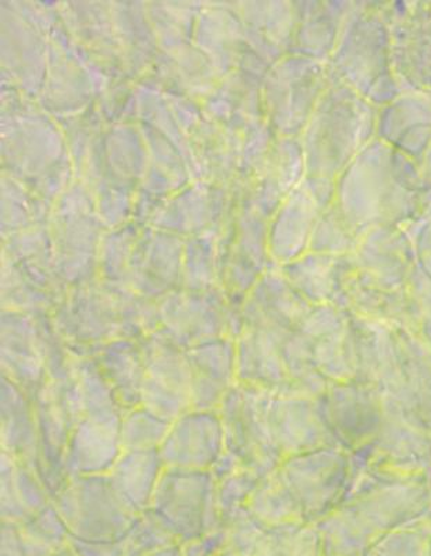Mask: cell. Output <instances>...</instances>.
Listing matches in <instances>:
<instances>
[{
	"instance_id": "1",
	"label": "cell",
	"mask_w": 431,
	"mask_h": 556,
	"mask_svg": "<svg viewBox=\"0 0 431 556\" xmlns=\"http://www.w3.org/2000/svg\"><path fill=\"white\" fill-rule=\"evenodd\" d=\"M431 513L430 484L365 480L348 486L343 504L317 521L325 556H364L381 535Z\"/></svg>"
},
{
	"instance_id": "2",
	"label": "cell",
	"mask_w": 431,
	"mask_h": 556,
	"mask_svg": "<svg viewBox=\"0 0 431 556\" xmlns=\"http://www.w3.org/2000/svg\"><path fill=\"white\" fill-rule=\"evenodd\" d=\"M365 480L431 484V430L388 399L378 435L351 452L350 485Z\"/></svg>"
},
{
	"instance_id": "3",
	"label": "cell",
	"mask_w": 431,
	"mask_h": 556,
	"mask_svg": "<svg viewBox=\"0 0 431 556\" xmlns=\"http://www.w3.org/2000/svg\"><path fill=\"white\" fill-rule=\"evenodd\" d=\"M52 503L71 538L91 543L122 540L140 516L117 493L109 475L73 476Z\"/></svg>"
},
{
	"instance_id": "4",
	"label": "cell",
	"mask_w": 431,
	"mask_h": 556,
	"mask_svg": "<svg viewBox=\"0 0 431 556\" xmlns=\"http://www.w3.org/2000/svg\"><path fill=\"white\" fill-rule=\"evenodd\" d=\"M274 392L236 382L219 406L225 430L226 451L236 456L242 468L259 478L275 473L282 456L277 451L269 425Z\"/></svg>"
},
{
	"instance_id": "5",
	"label": "cell",
	"mask_w": 431,
	"mask_h": 556,
	"mask_svg": "<svg viewBox=\"0 0 431 556\" xmlns=\"http://www.w3.org/2000/svg\"><path fill=\"white\" fill-rule=\"evenodd\" d=\"M150 510L177 543H191L212 533L220 528L215 476L211 470L166 468Z\"/></svg>"
},
{
	"instance_id": "6",
	"label": "cell",
	"mask_w": 431,
	"mask_h": 556,
	"mask_svg": "<svg viewBox=\"0 0 431 556\" xmlns=\"http://www.w3.org/2000/svg\"><path fill=\"white\" fill-rule=\"evenodd\" d=\"M31 400L38 427L39 478L53 501L67 483V445L83 415L74 367L66 375L48 379Z\"/></svg>"
},
{
	"instance_id": "7",
	"label": "cell",
	"mask_w": 431,
	"mask_h": 556,
	"mask_svg": "<svg viewBox=\"0 0 431 556\" xmlns=\"http://www.w3.org/2000/svg\"><path fill=\"white\" fill-rule=\"evenodd\" d=\"M280 478L299 504L302 519L316 525L333 514L345 498L351 476V452L326 446L282 459Z\"/></svg>"
},
{
	"instance_id": "8",
	"label": "cell",
	"mask_w": 431,
	"mask_h": 556,
	"mask_svg": "<svg viewBox=\"0 0 431 556\" xmlns=\"http://www.w3.org/2000/svg\"><path fill=\"white\" fill-rule=\"evenodd\" d=\"M156 302L157 330L182 350L220 339H237L242 330L241 312L226 305L213 291H190Z\"/></svg>"
},
{
	"instance_id": "9",
	"label": "cell",
	"mask_w": 431,
	"mask_h": 556,
	"mask_svg": "<svg viewBox=\"0 0 431 556\" xmlns=\"http://www.w3.org/2000/svg\"><path fill=\"white\" fill-rule=\"evenodd\" d=\"M145 365L142 406L167 421L191 409L187 351L155 331L140 340Z\"/></svg>"
},
{
	"instance_id": "10",
	"label": "cell",
	"mask_w": 431,
	"mask_h": 556,
	"mask_svg": "<svg viewBox=\"0 0 431 556\" xmlns=\"http://www.w3.org/2000/svg\"><path fill=\"white\" fill-rule=\"evenodd\" d=\"M319 400L337 444L345 451L368 445L383 426L385 396L375 386L358 380L331 382Z\"/></svg>"
},
{
	"instance_id": "11",
	"label": "cell",
	"mask_w": 431,
	"mask_h": 556,
	"mask_svg": "<svg viewBox=\"0 0 431 556\" xmlns=\"http://www.w3.org/2000/svg\"><path fill=\"white\" fill-rule=\"evenodd\" d=\"M4 311L2 316V376L33 399L48 381L47 317Z\"/></svg>"
},
{
	"instance_id": "12",
	"label": "cell",
	"mask_w": 431,
	"mask_h": 556,
	"mask_svg": "<svg viewBox=\"0 0 431 556\" xmlns=\"http://www.w3.org/2000/svg\"><path fill=\"white\" fill-rule=\"evenodd\" d=\"M312 361L330 382L355 380L356 345L353 316L337 305L312 307L299 329Z\"/></svg>"
},
{
	"instance_id": "13",
	"label": "cell",
	"mask_w": 431,
	"mask_h": 556,
	"mask_svg": "<svg viewBox=\"0 0 431 556\" xmlns=\"http://www.w3.org/2000/svg\"><path fill=\"white\" fill-rule=\"evenodd\" d=\"M269 425L282 458L326 446H339L325 419L319 396L299 392L274 394Z\"/></svg>"
},
{
	"instance_id": "14",
	"label": "cell",
	"mask_w": 431,
	"mask_h": 556,
	"mask_svg": "<svg viewBox=\"0 0 431 556\" xmlns=\"http://www.w3.org/2000/svg\"><path fill=\"white\" fill-rule=\"evenodd\" d=\"M353 316V315H351ZM356 345L355 380L375 386L400 405L404 396L403 351L398 331L383 323L353 316Z\"/></svg>"
},
{
	"instance_id": "15",
	"label": "cell",
	"mask_w": 431,
	"mask_h": 556,
	"mask_svg": "<svg viewBox=\"0 0 431 556\" xmlns=\"http://www.w3.org/2000/svg\"><path fill=\"white\" fill-rule=\"evenodd\" d=\"M226 451L219 410L190 409L172 421L161 456L166 468L211 470Z\"/></svg>"
},
{
	"instance_id": "16",
	"label": "cell",
	"mask_w": 431,
	"mask_h": 556,
	"mask_svg": "<svg viewBox=\"0 0 431 556\" xmlns=\"http://www.w3.org/2000/svg\"><path fill=\"white\" fill-rule=\"evenodd\" d=\"M124 410L87 412L74 427L66 451V471L73 476L107 475L121 458Z\"/></svg>"
},
{
	"instance_id": "17",
	"label": "cell",
	"mask_w": 431,
	"mask_h": 556,
	"mask_svg": "<svg viewBox=\"0 0 431 556\" xmlns=\"http://www.w3.org/2000/svg\"><path fill=\"white\" fill-rule=\"evenodd\" d=\"M290 332L244 326L236 339L237 382L282 394L290 391L282 345Z\"/></svg>"
},
{
	"instance_id": "18",
	"label": "cell",
	"mask_w": 431,
	"mask_h": 556,
	"mask_svg": "<svg viewBox=\"0 0 431 556\" xmlns=\"http://www.w3.org/2000/svg\"><path fill=\"white\" fill-rule=\"evenodd\" d=\"M186 351L191 370V409H219L237 382L236 340H215Z\"/></svg>"
},
{
	"instance_id": "19",
	"label": "cell",
	"mask_w": 431,
	"mask_h": 556,
	"mask_svg": "<svg viewBox=\"0 0 431 556\" xmlns=\"http://www.w3.org/2000/svg\"><path fill=\"white\" fill-rule=\"evenodd\" d=\"M81 355L96 362L124 412L142 405L145 365L140 340H112Z\"/></svg>"
},
{
	"instance_id": "20",
	"label": "cell",
	"mask_w": 431,
	"mask_h": 556,
	"mask_svg": "<svg viewBox=\"0 0 431 556\" xmlns=\"http://www.w3.org/2000/svg\"><path fill=\"white\" fill-rule=\"evenodd\" d=\"M2 451L39 476V439L33 400L2 376Z\"/></svg>"
},
{
	"instance_id": "21",
	"label": "cell",
	"mask_w": 431,
	"mask_h": 556,
	"mask_svg": "<svg viewBox=\"0 0 431 556\" xmlns=\"http://www.w3.org/2000/svg\"><path fill=\"white\" fill-rule=\"evenodd\" d=\"M2 521L26 523L52 504L41 478L28 466L2 451Z\"/></svg>"
},
{
	"instance_id": "22",
	"label": "cell",
	"mask_w": 431,
	"mask_h": 556,
	"mask_svg": "<svg viewBox=\"0 0 431 556\" xmlns=\"http://www.w3.org/2000/svg\"><path fill=\"white\" fill-rule=\"evenodd\" d=\"M165 469L159 450L123 451L107 475L122 498L134 513L141 515L151 508L153 494Z\"/></svg>"
},
{
	"instance_id": "23",
	"label": "cell",
	"mask_w": 431,
	"mask_h": 556,
	"mask_svg": "<svg viewBox=\"0 0 431 556\" xmlns=\"http://www.w3.org/2000/svg\"><path fill=\"white\" fill-rule=\"evenodd\" d=\"M404 364V396L400 406L431 430V345L408 331H398Z\"/></svg>"
},
{
	"instance_id": "24",
	"label": "cell",
	"mask_w": 431,
	"mask_h": 556,
	"mask_svg": "<svg viewBox=\"0 0 431 556\" xmlns=\"http://www.w3.org/2000/svg\"><path fill=\"white\" fill-rule=\"evenodd\" d=\"M254 556H324V545L316 525L291 521L267 528Z\"/></svg>"
},
{
	"instance_id": "25",
	"label": "cell",
	"mask_w": 431,
	"mask_h": 556,
	"mask_svg": "<svg viewBox=\"0 0 431 556\" xmlns=\"http://www.w3.org/2000/svg\"><path fill=\"white\" fill-rule=\"evenodd\" d=\"M246 506L266 528L304 521L299 504L277 470L261 480Z\"/></svg>"
},
{
	"instance_id": "26",
	"label": "cell",
	"mask_w": 431,
	"mask_h": 556,
	"mask_svg": "<svg viewBox=\"0 0 431 556\" xmlns=\"http://www.w3.org/2000/svg\"><path fill=\"white\" fill-rule=\"evenodd\" d=\"M172 421L153 414L145 406L126 410L122 419L123 451L159 450L165 441Z\"/></svg>"
},
{
	"instance_id": "27",
	"label": "cell",
	"mask_w": 431,
	"mask_h": 556,
	"mask_svg": "<svg viewBox=\"0 0 431 556\" xmlns=\"http://www.w3.org/2000/svg\"><path fill=\"white\" fill-rule=\"evenodd\" d=\"M431 513L414 525L381 535L364 556H429Z\"/></svg>"
},
{
	"instance_id": "28",
	"label": "cell",
	"mask_w": 431,
	"mask_h": 556,
	"mask_svg": "<svg viewBox=\"0 0 431 556\" xmlns=\"http://www.w3.org/2000/svg\"><path fill=\"white\" fill-rule=\"evenodd\" d=\"M262 478L255 471L248 469L237 470L229 478L217 483V505H219L221 520L234 515L238 510L246 508L252 494L261 483Z\"/></svg>"
},
{
	"instance_id": "29",
	"label": "cell",
	"mask_w": 431,
	"mask_h": 556,
	"mask_svg": "<svg viewBox=\"0 0 431 556\" xmlns=\"http://www.w3.org/2000/svg\"><path fill=\"white\" fill-rule=\"evenodd\" d=\"M410 317H413V334L420 337L431 345V286H416L409 292Z\"/></svg>"
},
{
	"instance_id": "30",
	"label": "cell",
	"mask_w": 431,
	"mask_h": 556,
	"mask_svg": "<svg viewBox=\"0 0 431 556\" xmlns=\"http://www.w3.org/2000/svg\"><path fill=\"white\" fill-rule=\"evenodd\" d=\"M429 556H431V534H430V548H429Z\"/></svg>"
},
{
	"instance_id": "31",
	"label": "cell",
	"mask_w": 431,
	"mask_h": 556,
	"mask_svg": "<svg viewBox=\"0 0 431 556\" xmlns=\"http://www.w3.org/2000/svg\"><path fill=\"white\" fill-rule=\"evenodd\" d=\"M430 489H431V484H430Z\"/></svg>"
},
{
	"instance_id": "32",
	"label": "cell",
	"mask_w": 431,
	"mask_h": 556,
	"mask_svg": "<svg viewBox=\"0 0 431 556\" xmlns=\"http://www.w3.org/2000/svg\"><path fill=\"white\" fill-rule=\"evenodd\" d=\"M325 556V555H324Z\"/></svg>"
}]
</instances>
